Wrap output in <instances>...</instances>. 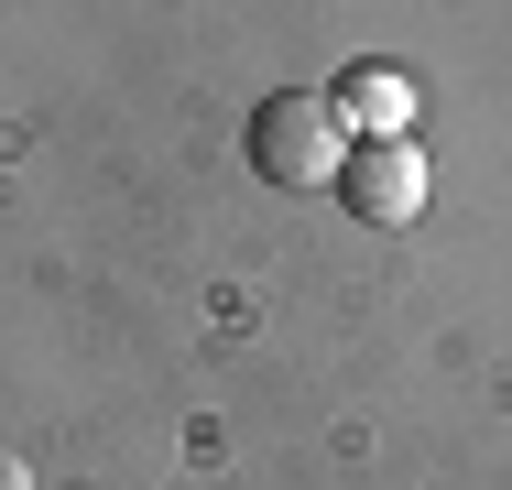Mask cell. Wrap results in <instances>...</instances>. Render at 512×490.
I'll list each match as a JSON object with an SVG mask.
<instances>
[{"label":"cell","mask_w":512,"mask_h":490,"mask_svg":"<svg viewBox=\"0 0 512 490\" xmlns=\"http://www.w3.org/2000/svg\"><path fill=\"white\" fill-rule=\"evenodd\" d=\"M338 109H349V131H371V142H404L414 131V88L393 66H360V77L338 88Z\"/></svg>","instance_id":"obj_3"},{"label":"cell","mask_w":512,"mask_h":490,"mask_svg":"<svg viewBox=\"0 0 512 490\" xmlns=\"http://www.w3.org/2000/svg\"><path fill=\"white\" fill-rule=\"evenodd\" d=\"M338 207H349L360 229H414V218H425V153H414V142H349Z\"/></svg>","instance_id":"obj_2"},{"label":"cell","mask_w":512,"mask_h":490,"mask_svg":"<svg viewBox=\"0 0 512 490\" xmlns=\"http://www.w3.org/2000/svg\"><path fill=\"white\" fill-rule=\"evenodd\" d=\"M251 164L273 175V186H338V164H349V109H338V88H273L262 109H251Z\"/></svg>","instance_id":"obj_1"}]
</instances>
